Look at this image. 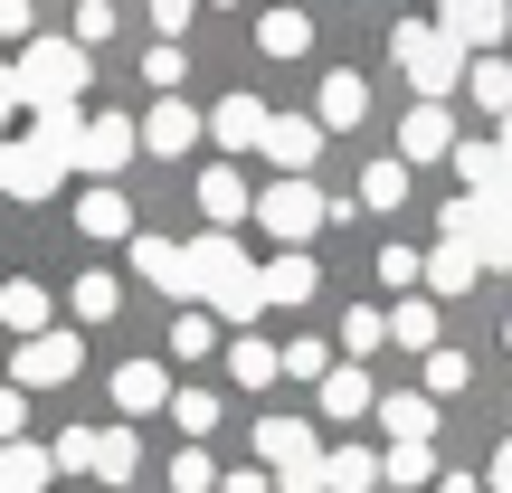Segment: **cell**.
Masks as SVG:
<instances>
[{
  "label": "cell",
  "instance_id": "3",
  "mask_svg": "<svg viewBox=\"0 0 512 493\" xmlns=\"http://www.w3.org/2000/svg\"><path fill=\"white\" fill-rule=\"evenodd\" d=\"M10 76H19V105L29 114H57V105L86 95V48H76V38H29V48L10 57Z\"/></svg>",
  "mask_w": 512,
  "mask_h": 493
},
{
  "label": "cell",
  "instance_id": "27",
  "mask_svg": "<svg viewBox=\"0 0 512 493\" xmlns=\"http://www.w3.org/2000/svg\"><path fill=\"white\" fill-rule=\"evenodd\" d=\"M48 475H57V456H48V446H29V437H19V446H0V493H48Z\"/></svg>",
  "mask_w": 512,
  "mask_h": 493
},
{
  "label": "cell",
  "instance_id": "28",
  "mask_svg": "<svg viewBox=\"0 0 512 493\" xmlns=\"http://www.w3.org/2000/svg\"><path fill=\"white\" fill-rule=\"evenodd\" d=\"M228 370H238V389H275V380H285V351L256 342V332H238V342H228Z\"/></svg>",
  "mask_w": 512,
  "mask_h": 493
},
{
  "label": "cell",
  "instance_id": "41",
  "mask_svg": "<svg viewBox=\"0 0 512 493\" xmlns=\"http://www.w3.org/2000/svg\"><path fill=\"white\" fill-rule=\"evenodd\" d=\"M181 76H190V57L171 48V38H152V48H143V86H152V95H171Z\"/></svg>",
  "mask_w": 512,
  "mask_h": 493
},
{
  "label": "cell",
  "instance_id": "9",
  "mask_svg": "<svg viewBox=\"0 0 512 493\" xmlns=\"http://www.w3.org/2000/svg\"><path fill=\"white\" fill-rule=\"evenodd\" d=\"M133 275H143L152 294H171V304H190V256H181V238H152V228H133Z\"/></svg>",
  "mask_w": 512,
  "mask_h": 493
},
{
  "label": "cell",
  "instance_id": "46",
  "mask_svg": "<svg viewBox=\"0 0 512 493\" xmlns=\"http://www.w3.org/2000/svg\"><path fill=\"white\" fill-rule=\"evenodd\" d=\"M190 19H200V0H152V38H171V48H181Z\"/></svg>",
  "mask_w": 512,
  "mask_h": 493
},
{
  "label": "cell",
  "instance_id": "35",
  "mask_svg": "<svg viewBox=\"0 0 512 493\" xmlns=\"http://www.w3.org/2000/svg\"><path fill=\"white\" fill-rule=\"evenodd\" d=\"M256 48H266V57H304V48H313L304 10H266V19H256Z\"/></svg>",
  "mask_w": 512,
  "mask_h": 493
},
{
  "label": "cell",
  "instance_id": "26",
  "mask_svg": "<svg viewBox=\"0 0 512 493\" xmlns=\"http://www.w3.org/2000/svg\"><path fill=\"white\" fill-rule=\"evenodd\" d=\"M313 256L304 247H285V256H266V304H313Z\"/></svg>",
  "mask_w": 512,
  "mask_h": 493
},
{
  "label": "cell",
  "instance_id": "33",
  "mask_svg": "<svg viewBox=\"0 0 512 493\" xmlns=\"http://www.w3.org/2000/svg\"><path fill=\"white\" fill-rule=\"evenodd\" d=\"M209 351H219V313L181 304V323H171V361H209Z\"/></svg>",
  "mask_w": 512,
  "mask_h": 493
},
{
  "label": "cell",
  "instance_id": "53",
  "mask_svg": "<svg viewBox=\"0 0 512 493\" xmlns=\"http://www.w3.org/2000/svg\"><path fill=\"white\" fill-rule=\"evenodd\" d=\"M437 493H484V484L475 475H437Z\"/></svg>",
  "mask_w": 512,
  "mask_h": 493
},
{
  "label": "cell",
  "instance_id": "22",
  "mask_svg": "<svg viewBox=\"0 0 512 493\" xmlns=\"http://www.w3.org/2000/svg\"><path fill=\"white\" fill-rule=\"evenodd\" d=\"M0 332H19V342H38V332H48V285H29V275H10V285H0Z\"/></svg>",
  "mask_w": 512,
  "mask_h": 493
},
{
  "label": "cell",
  "instance_id": "30",
  "mask_svg": "<svg viewBox=\"0 0 512 493\" xmlns=\"http://www.w3.org/2000/svg\"><path fill=\"white\" fill-rule=\"evenodd\" d=\"M465 95H475V114H512V67L503 57H465Z\"/></svg>",
  "mask_w": 512,
  "mask_h": 493
},
{
  "label": "cell",
  "instance_id": "44",
  "mask_svg": "<svg viewBox=\"0 0 512 493\" xmlns=\"http://www.w3.org/2000/svg\"><path fill=\"white\" fill-rule=\"evenodd\" d=\"M418 275H427V256H418V247H380V285H389V294H408Z\"/></svg>",
  "mask_w": 512,
  "mask_h": 493
},
{
  "label": "cell",
  "instance_id": "10",
  "mask_svg": "<svg viewBox=\"0 0 512 493\" xmlns=\"http://www.w3.org/2000/svg\"><path fill=\"white\" fill-rule=\"evenodd\" d=\"M143 152V133L124 124V114H86V143H76V171H95V181H114V171Z\"/></svg>",
  "mask_w": 512,
  "mask_h": 493
},
{
  "label": "cell",
  "instance_id": "4",
  "mask_svg": "<svg viewBox=\"0 0 512 493\" xmlns=\"http://www.w3.org/2000/svg\"><path fill=\"white\" fill-rule=\"evenodd\" d=\"M446 238L475 247V266L512 275V190H494V200H446Z\"/></svg>",
  "mask_w": 512,
  "mask_h": 493
},
{
  "label": "cell",
  "instance_id": "32",
  "mask_svg": "<svg viewBox=\"0 0 512 493\" xmlns=\"http://www.w3.org/2000/svg\"><path fill=\"white\" fill-rule=\"evenodd\" d=\"M380 484H399V493H437V456H427V446H389V456H380Z\"/></svg>",
  "mask_w": 512,
  "mask_h": 493
},
{
  "label": "cell",
  "instance_id": "36",
  "mask_svg": "<svg viewBox=\"0 0 512 493\" xmlns=\"http://www.w3.org/2000/svg\"><path fill=\"white\" fill-rule=\"evenodd\" d=\"M67 304H76V323H114V304H124V294H114V275H76V285H67Z\"/></svg>",
  "mask_w": 512,
  "mask_h": 493
},
{
  "label": "cell",
  "instance_id": "37",
  "mask_svg": "<svg viewBox=\"0 0 512 493\" xmlns=\"http://www.w3.org/2000/svg\"><path fill=\"white\" fill-rule=\"evenodd\" d=\"M380 342H389V313H380V304H351V313H342V351H351V361H370Z\"/></svg>",
  "mask_w": 512,
  "mask_h": 493
},
{
  "label": "cell",
  "instance_id": "20",
  "mask_svg": "<svg viewBox=\"0 0 512 493\" xmlns=\"http://www.w3.org/2000/svg\"><path fill=\"white\" fill-rule=\"evenodd\" d=\"M114 408H124V418L171 408V370H162V361H124V370H114Z\"/></svg>",
  "mask_w": 512,
  "mask_h": 493
},
{
  "label": "cell",
  "instance_id": "42",
  "mask_svg": "<svg viewBox=\"0 0 512 493\" xmlns=\"http://www.w3.org/2000/svg\"><path fill=\"white\" fill-rule=\"evenodd\" d=\"M67 38L95 57V38H114V0H76V29H67Z\"/></svg>",
  "mask_w": 512,
  "mask_h": 493
},
{
  "label": "cell",
  "instance_id": "12",
  "mask_svg": "<svg viewBox=\"0 0 512 493\" xmlns=\"http://www.w3.org/2000/svg\"><path fill=\"white\" fill-rule=\"evenodd\" d=\"M57 181H67V162H57L48 143H0V190H10V200H48Z\"/></svg>",
  "mask_w": 512,
  "mask_h": 493
},
{
  "label": "cell",
  "instance_id": "55",
  "mask_svg": "<svg viewBox=\"0 0 512 493\" xmlns=\"http://www.w3.org/2000/svg\"><path fill=\"white\" fill-rule=\"evenodd\" d=\"M219 10H238V0H219Z\"/></svg>",
  "mask_w": 512,
  "mask_h": 493
},
{
  "label": "cell",
  "instance_id": "45",
  "mask_svg": "<svg viewBox=\"0 0 512 493\" xmlns=\"http://www.w3.org/2000/svg\"><path fill=\"white\" fill-rule=\"evenodd\" d=\"M171 493H219V465L190 446V456H171Z\"/></svg>",
  "mask_w": 512,
  "mask_h": 493
},
{
  "label": "cell",
  "instance_id": "31",
  "mask_svg": "<svg viewBox=\"0 0 512 493\" xmlns=\"http://www.w3.org/2000/svg\"><path fill=\"white\" fill-rule=\"evenodd\" d=\"M389 342H399V351H437V304L399 294V304H389Z\"/></svg>",
  "mask_w": 512,
  "mask_h": 493
},
{
  "label": "cell",
  "instance_id": "14",
  "mask_svg": "<svg viewBox=\"0 0 512 493\" xmlns=\"http://www.w3.org/2000/svg\"><path fill=\"white\" fill-rule=\"evenodd\" d=\"M446 152H456V114L446 105H408L399 114V162L418 171V162H446Z\"/></svg>",
  "mask_w": 512,
  "mask_h": 493
},
{
  "label": "cell",
  "instance_id": "34",
  "mask_svg": "<svg viewBox=\"0 0 512 493\" xmlns=\"http://www.w3.org/2000/svg\"><path fill=\"white\" fill-rule=\"evenodd\" d=\"M29 143H48L57 162L76 171V143H86V114H76V105H57V114H38V124H29Z\"/></svg>",
  "mask_w": 512,
  "mask_h": 493
},
{
  "label": "cell",
  "instance_id": "15",
  "mask_svg": "<svg viewBox=\"0 0 512 493\" xmlns=\"http://www.w3.org/2000/svg\"><path fill=\"white\" fill-rule=\"evenodd\" d=\"M133 133H143V152H162V162H181V152L200 143V114H190L181 95H152V114H143Z\"/></svg>",
  "mask_w": 512,
  "mask_h": 493
},
{
  "label": "cell",
  "instance_id": "56",
  "mask_svg": "<svg viewBox=\"0 0 512 493\" xmlns=\"http://www.w3.org/2000/svg\"><path fill=\"white\" fill-rule=\"evenodd\" d=\"M0 143H10V133H0Z\"/></svg>",
  "mask_w": 512,
  "mask_h": 493
},
{
  "label": "cell",
  "instance_id": "43",
  "mask_svg": "<svg viewBox=\"0 0 512 493\" xmlns=\"http://www.w3.org/2000/svg\"><path fill=\"white\" fill-rule=\"evenodd\" d=\"M285 380H313V389H323L332 380V351L323 342H285Z\"/></svg>",
  "mask_w": 512,
  "mask_h": 493
},
{
  "label": "cell",
  "instance_id": "11",
  "mask_svg": "<svg viewBox=\"0 0 512 493\" xmlns=\"http://www.w3.org/2000/svg\"><path fill=\"white\" fill-rule=\"evenodd\" d=\"M266 162L285 171V181H313V162H323V124H313V114H275V124H266Z\"/></svg>",
  "mask_w": 512,
  "mask_h": 493
},
{
  "label": "cell",
  "instance_id": "40",
  "mask_svg": "<svg viewBox=\"0 0 512 493\" xmlns=\"http://www.w3.org/2000/svg\"><path fill=\"white\" fill-rule=\"evenodd\" d=\"M171 418H181V437H209L219 427V389H171Z\"/></svg>",
  "mask_w": 512,
  "mask_h": 493
},
{
  "label": "cell",
  "instance_id": "51",
  "mask_svg": "<svg viewBox=\"0 0 512 493\" xmlns=\"http://www.w3.org/2000/svg\"><path fill=\"white\" fill-rule=\"evenodd\" d=\"M484 493H512V437L494 446V484H484Z\"/></svg>",
  "mask_w": 512,
  "mask_h": 493
},
{
  "label": "cell",
  "instance_id": "2",
  "mask_svg": "<svg viewBox=\"0 0 512 493\" xmlns=\"http://www.w3.org/2000/svg\"><path fill=\"white\" fill-rule=\"evenodd\" d=\"M389 57H399V76L418 86V105H446V95L465 86V48L437 19H399V29H389Z\"/></svg>",
  "mask_w": 512,
  "mask_h": 493
},
{
  "label": "cell",
  "instance_id": "8",
  "mask_svg": "<svg viewBox=\"0 0 512 493\" xmlns=\"http://www.w3.org/2000/svg\"><path fill=\"white\" fill-rule=\"evenodd\" d=\"M437 29L456 38L465 57H484L494 38H512V0H437Z\"/></svg>",
  "mask_w": 512,
  "mask_h": 493
},
{
  "label": "cell",
  "instance_id": "6",
  "mask_svg": "<svg viewBox=\"0 0 512 493\" xmlns=\"http://www.w3.org/2000/svg\"><path fill=\"white\" fill-rule=\"evenodd\" d=\"M86 370V342L76 332H38V342H10V389H57V380H76Z\"/></svg>",
  "mask_w": 512,
  "mask_h": 493
},
{
  "label": "cell",
  "instance_id": "38",
  "mask_svg": "<svg viewBox=\"0 0 512 493\" xmlns=\"http://www.w3.org/2000/svg\"><path fill=\"white\" fill-rule=\"evenodd\" d=\"M399 200H408V162L389 152V162H370V171H361V209H399Z\"/></svg>",
  "mask_w": 512,
  "mask_h": 493
},
{
  "label": "cell",
  "instance_id": "16",
  "mask_svg": "<svg viewBox=\"0 0 512 493\" xmlns=\"http://www.w3.org/2000/svg\"><path fill=\"white\" fill-rule=\"evenodd\" d=\"M256 456H266L275 475H294V465H323V446H313L304 418H256Z\"/></svg>",
  "mask_w": 512,
  "mask_h": 493
},
{
  "label": "cell",
  "instance_id": "23",
  "mask_svg": "<svg viewBox=\"0 0 512 493\" xmlns=\"http://www.w3.org/2000/svg\"><path fill=\"white\" fill-rule=\"evenodd\" d=\"M76 228H86V238H124V247H133V200H124V190H105V181H95L86 200H76Z\"/></svg>",
  "mask_w": 512,
  "mask_h": 493
},
{
  "label": "cell",
  "instance_id": "47",
  "mask_svg": "<svg viewBox=\"0 0 512 493\" xmlns=\"http://www.w3.org/2000/svg\"><path fill=\"white\" fill-rule=\"evenodd\" d=\"M19 427H29V389H0V446H19Z\"/></svg>",
  "mask_w": 512,
  "mask_h": 493
},
{
  "label": "cell",
  "instance_id": "54",
  "mask_svg": "<svg viewBox=\"0 0 512 493\" xmlns=\"http://www.w3.org/2000/svg\"><path fill=\"white\" fill-rule=\"evenodd\" d=\"M494 143H503V162H512V114H503V133H494Z\"/></svg>",
  "mask_w": 512,
  "mask_h": 493
},
{
  "label": "cell",
  "instance_id": "25",
  "mask_svg": "<svg viewBox=\"0 0 512 493\" xmlns=\"http://www.w3.org/2000/svg\"><path fill=\"white\" fill-rule=\"evenodd\" d=\"M313 399H323V418H370V408H380V399H370V370H361V361H342L323 389H313Z\"/></svg>",
  "mask_w": 512,
  "mask_h": 493
},
{
  "label": "cell",
  "instance_id": "48",
  "mask_svg": "<svg viewBox=\"0 0 512 493\" xmlns=\"http://www.w3.org/2000/svg\"><path fill=\"white\" fill-rule=\"evenodd\" d=\"M86 446H95V427H67V437H57V446H48V456H57V465H67V475H86Z\"/></svg>",
  "mask_w": 512,
  "mask_h": 493
},
{
  "label": "cell",
  "instance_id": "39",
  "mask_svg": "<svg viewBox=\"0 0 512 493\" xmlns=\"http://www.w3.org/2000/svg\"><path fill=\"white\" fill-rule=\"evenodd\" d=\"M475 389V361L465 351H427V399H465Z\"/></svg>",
  "mask_w": 512,
  "mask_h": 493
},
{
  "label": "cell",
  "instance_id": "24",
  "mask_svg": "<svg viewBox=\"0 0 512 493\" xmlns=\"http://www.w3.org/2000/svg\"><path fill=\"white\" fill-rule=\"evenodd\" d=\"M475 247H465V238H437V247H427V275H418V285L427 294H465V285H475Z\"/></svg>",
  "mask_w": 512,
  "mask_h": 493
},
{
  "label": "cell",
  "instance_id": "50",
  "mask_svg": "<svg viewBox=\"0 0 512 493\" xmlns=\"http://www.w3.org/2000/svg\"><path fill=\"white\" fill-rule=\"evenodd\" d=\"M219 493H275V475H256V465H238V475H219Z\"/></svg>",
  "mask_w": 512,
  "mask_h": 493
},
{
  "label": "cell",
  "instance_id": "19",
  "mask_svg": "<svg viewBox=\"0 0 512 493\" xmlns=\"http://www.w3.org/2000/svg\"><path fill=\"white\" fill-rule=\"evenodd\" d=\"M313 105H323V114H313V124H323V133H351V124H370V76H323V95H313Z\"/></svg>",
  "mask_w": 512,
  "mask_h": 493
},
{
  "label": "cell",
  "instance_id": "52",
  "mask_svg": "<svg viewBox=\"0 0 512 493\" xmlns=\"http://www.w3.org/2000/svg\"><path fill=\"white\" fill-rule=\"evenodd\" d=\"M19 105V76H10V57H0V114H10Z\"/></svg>",
  "mask_w": 512,
  "mask_h": 493
},
{
  "label": "cell",
  "instance_id": "17",
  "mask_svg": "<svg viewBox=\"0 0 512 493\" xmlns=\"http://www.w3.org/2000/svg\"><path fill=\"white\" fill-rule=\"evenodd\" d=\"M133 465H143V437H133V427H95V446H86V475L105 484V493H124V484H133Z\"/></svg>",
  "mask_w": 512,
  "mask_h": 493
},
{
  "label": "cell",
  "instance_id": "7",
  "mask_svg": "<svg viewBox=\"0 0 512 493\" xmlns=\"http://www.w3.org/2000/svg\"><path fill=\"white\" fill-rule=\"evenodd\" d=\"M266 124H275V105H266V95H219V105L200 114V133L228 152V162H238V152H266Z\"/></svg>",
  "mask_w": 512,
  "mask_h": 493
},
{
  "label": "cell",
  "instance_id": "18",
  "mask_svg": "<svg viewBox=\"0 0 512 493\" xmlns=\"http://www.w3.org/2000/svg\"><path fill=\"white\" fill-rule=\"evenodd\" d=\"M370 418H389V446H427L437 437V399H427V389H389Z\"/></svg>",
  "mask_w": 512,
  "mask_h": 493
},
{
  "label": "cell",
  "instance_id": "13",
  "mask_svg": "<svg viewBox=\"0 0 512 493\" xmlns=\"http://www.w3.org/2000/svg\"><path fill=\"white\" fill-rule=\"evenodd\" d=\"M190 190H200V219H209V228H228V238H238V228L256 219V190L238 181V162H219V171H200V181H190Z\"/></svg>",
  "mask_w": 512,
  "mask_h": 493
},
{
  "label": "cell",
  "instance_id": "1",
  "mask_svg": "<svg viewBox=\"0 0 512 493\" xmlns=\"http://www.w3.org/2000/svg\"><path fill=\"white\" fill-rule=\"evenodd\" d=\"M181 256H190V304H200V313H219V323H238V332L266 313V266H256L228 228H200Z\"/></svg>",
  "mask_w": 512,
  "mask_h": 493
},
{
  "label": "cell",
  "instance_id": "5",
  "mask_svg": "<svg viewBox=\"0 0 512 493\" xmlns=\"http://www.w3.org/2000/svg\"><path fill=\"white\" fill-rule=\"evenodd\" d=\"M256 219H266V238H285V247H313V228L332 219V200L313 181H275V190H256Z\"/></svg>",
  "mask_w": 512,
  "mask_h": 493
},
{
  "label": "cell",
  "instance_id": "49",
  "mask_svg": "<svg viewBox=\"0 0 512 493\" xmlns=\"http://www.w3.org/2000/svg\"><path fill=\"white\" fill-rule=\"evenodd\" d=\"M0 38H19V48H29V0H0Z\"/></svg>",
  "mask_w": 512,
  "mask_h": 493
},
{
  "label": "cell",
  "instance_id": "29",
  "mask_svg": "<svg viewBox=\"0 0 512 493\" xmlns=\"http://www.w3.org/2000/svg\"><path fill=\"white\" fill-rule=\"evenodd\" d=\"M323 493H380V456H370V446H332L323 456Z\"/></svg>",
  "mask_w": 512,
  "mask_h": 493
},
{
  "label": "cell",
  "instance_id": "21",
  "mask_svg": "<svg viewBox=\"0 0 512 493\" xmlns=\"http://www.w3.org/2000/svg\"><path fill=\"white\" fill-rule=\"evenodd\" d=\"M456 171H465V200H494V190H512L503 143H465V133H456Z\"/></svg>",
  "mask_w": 512,
  "mask_h": 493
}]
</instances>
